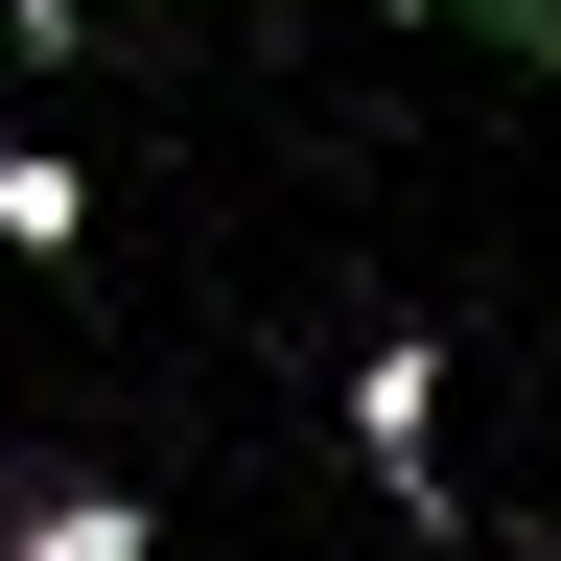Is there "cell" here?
Returning <instances> with one entry per match:
<instances>
[{"label": "cell", "mask_w": 561, "mask_h": 561, "mask_svg": "<svg viewBox=\"0 0 561 561\" xmlns=\"http://www.w3.org/2000/svg\"><path fill=\"white\" fill-rule=\"evenodd\" d=\"M70 24H94V0H24V47H70Z\"/></svg>", "instance_id": "obj_4"}, {"label": "cell", "mask_w": 561, "mask_h": 561, "mask_svg": "<svg viewBox=\"0 0 561 561\" xmlns=\"http://www.w3.org/2000/svg\"><path fill=\"white\" fill-rule=\"evenodd\" d=\"M0 561H140V491H47L24 468V491H0Z\"/></svg>", "instance_id": "obj_2"}, {"label": "cell", "mask_w": 561, "mask_h": 561, "mask_svg": "<svg viewBox=\"0 0 561 561\" xmlns=\"http://www.w3.org/2000/svg\"><path fill=\"white\" fill-rule=\"evenodd\" d=\"M0 234L70 257V234H94V164H70V140H0Z\"/></svg>", "instance_id": "obj_3"}, {"label": "cell", "mask_w": 561, "mask_h": 561, "mask_svg": "<svg viewBox=\"0 0 561 561\" xmlns=\"http://www.w3.org/2000/svg\"><path fill=\"white\" fill-rule=\"evenodd\" d=\"M515 561H561V538H515Z\"/></svg>", "instance_id": "obj_5"}, {"label": "cell", "mask_w": 561, "mask_h": 561, "mask_svg": "<svg viewBox=\"0 0 561 561\" xmlns=\"http://www.w3.org/2000/svg\"><path fill=\"white\" fill-rule=\"evenodd\" d=\"M351 445H375V491H445L421 445H445V351L421 328H375V375H351Z\"/></svg>", "instance_id": "obj_1"}]
</instances>
